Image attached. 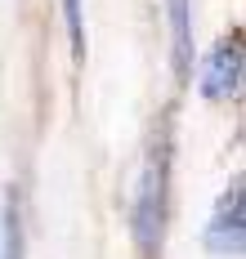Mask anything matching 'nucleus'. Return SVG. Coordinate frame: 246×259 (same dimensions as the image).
Instances as JSON below:
<instances>
[{
	"instance_id": "1",
	"label": "nucleus",
	"mask_w": 246,
	"mask_h": 259,
	"mask_svg": "<svg viewBox=\"0 0 246 259\" xmlns=\"http://www.w3.org/2000/svg\"><path fill=\"white\" fill-rule=\"evenodd\" d=\"M166 214H170V139H157L148 165H143V179H139V197H135V241L139 255L152 259L161 250L166 237Z\"/></svg>"
},
{
	"instance_id": "2",
	"label": "nucleus",
	"mask_w": 246,
	"mask_h": 259,
	"mask_svg": "<svg viewBox=\"0 0 246 259\" xmlns=\"http://www.w3.org/2000/svg\"><path fill=\"white\" fill-rule=\"evenodd\" d=\"M246 241V192L242 179H233L219 192L215 210H211V224H206V250L219 259H237Z\"/></svg>"
},
{
	"instance_id": "3",
	"label": "nucleus",
	"mask_w": 246,
	"mask_h": 259,
	"mask_svg": "<svg viewBox=\"0 0 246 259\" xmlns=\"http://www.w3.org/2000/svg\"><path fill=\"white\" fill-rule=\"evenodd\" d=\"M242 76H246V58H242V36L233 31L228 40H219L215 50L206 54V67H201V94L228 103L242 94Z\"/></svg>"
},
{
	"instance_id": "4",
	"label": "nucleus",
	"mask_w": 246,
	"mask_h": 259,
	"mask_svg": "<svg viewBox=\"0 0 246 259\" xmlns=\"http://www.w3.org/2000/svg\"><path fill=\"white\" fill-rule=\"evenodd\" d=\"M166 5V18H170V50H175V72L179 76H188L192 67V9L188 0H161Z\"/></svg>"
},
{
	"instance_id": "5",
	"label": "nucleus",
	"mask_w": 246,
	"mask_h": 259,
	"mask_svg": "<svg viewBox=\"0 0 246 259\" xmlns=\"http://www.w3.org/2000/svg\"><path fill=\"white\" fill-rule=\"evenodd\" d=\"M27 255V237H23V206L18 192L5 197V214H0V259H23Z\"/></svg>"
},
{
	"instance_id": "6",
	"label": "nucleus",
	"mask_w": 246,
	"mask_h": 259,
	"mask_svg": "<svg viewBox=\"0 0 246 259\" xmlns=\"http://www.w3.org/2000/svg\"><path fill=\"white\" fill-rule=\"evenodd\" d=\"M63 23H67L72 54H76V58H85V0H63Z\"/></svg>"
}]
</instances>
